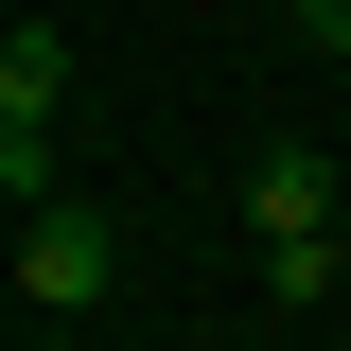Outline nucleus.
<instances>
[{
	"label": "nucleus",
	"mask_w": 351,
	"mask_h": 351,
	"mask_svg": "<svg viewBox=\"0 0 351 351\" xmlns=\"http://www.w3.org/2000/svg\"><path fill=\"white\" fill-rule=\"evenodd\" d=\"M18 299H36V316H88V299H106V211H88V193H36V211H18Z\"/></svg>",
	"instance_id": "nucleus-1"
},
{
	"label": "nucleus",
	"mask_w": 351,
	"mask_h": 351,
	"mask_svg": "<svg viewBox=\"0 0 351 351\" xmlns=\"http://www.w3.org/2000/svg\"><path fill=\"white\" fill-rule=\"evenodd\" d=\"M246 228L263 246H334V158H316V141H263L246 158Z\"/></svg>",
	"instance_id": "nucleus-2"
},
{
	"label": "nucleus",
	"mask_w": 351,
	"mask_h": 351,
	"mask_svg": "<svg viewBox=\"0 0 351 351\" xmlns=\"http://www.w3.org/2000/svg\"><path fill=\"white\" fill-rule=\"evenodd\" d=\"M0 106L53 123V106H71V36H0Z\"/></svg>",
	"instance_id": "nucleus-3"
},
{
	"label": "nucleus",
	"mask_w": 351,
	"mask_h": 351,
	"mask_svg": "<svg viewBox=\"0 0 351 351\" xmlns=\"http://www.w3.org/2000/svg\"><path fill=\"white\" fill-rule=\"evenodd\" d=\"M334 281H351V228H334V246H263V299H281V316H316Z\"/></svg>",
	"instance_id": "nucleus-4"
},
{
	"label": "nucleus",
	"mask_w": 351,
	"mask_h": 351,
	"mask_svg": "<svg viewBox=\"0 0 351 351\" xmlns=\"http://www.w3.org/2000/svg\"><path fill=\"white\" fill-rule=\"evenodd\" d=\"M0 193H18V211H36V193H71V158H53V123H18V106H0Z\"/></svg>",
	"instance_id": "nucleus-5"
},
{
	"label": "nucleus",
	"mask_w": 351,
	"mask_h": 351,
	"mask_svg": "<svg viewBox=\"0 0 351 351\" xmlns=\"http://www.w3.org/2000/svg\"><path fill=\"white\" fill-rule=\"evenodd\" d=\"M299 36H316V53H351V0H299Z\"/></svg>",
	"instance_id": "nucleus-6"
}]
</instances>
